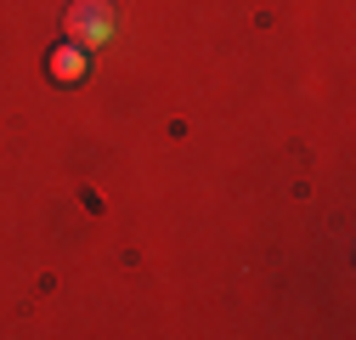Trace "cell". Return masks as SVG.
Segmentation results:
<instances>
[{
    "instance_id": "1",
    "label": "cell",
    "mask_w": 356,
    "mask_h": 340,
    "mask_svg": "<svg viewBox=\"0 0 356 340\" xmlns=\"http://www.w3.org/2000/svg\"><path fill=\"white\" fill-rule=\"evenodd\" d=\"M63 29L79 52H97L108 46V34H113V6L108 0H74V6L63 12Z\"/></svg>"
},
{
    "instance_id": "2",
    "label": "cell",
    "mask_w": 356,
    "mask_h": 340,
    "mask_svg": "<svg viewBox=\"0 0 356 340\" xmlns=\"http://www.w3.org/2000/svg\"><path fill=\"white\" fill-rule=\"evenodd\" d=\"M51 74H57V79H79V74H85V57H79V46H74V40L51 52Z\"/></svg>"
}]
</instances>
